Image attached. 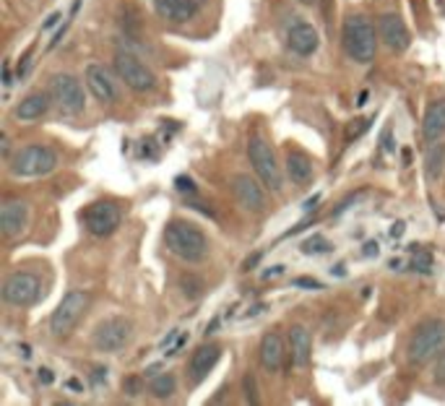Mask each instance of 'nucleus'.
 Masks as SVG:
<instances>
[{
    "instance_id": "obj_6",
    "label": "nucleus",
    "mask_w": 445,
    "mask_h": 406,
    "mask_svg": "<svg viewBox=\"0 0 445 406\" xmlns=\"http://www.w3.org/2000/svg\"><path fill=\"white\" fill-rule=\"evenodd\" d=\"M89 307V294L81 289H70L65 297L61 300V305L55 307V312L50 315V334L52 336H65L73 331L81 315Z\"/></svg>"
},
{
    "instance_id": "obj_44",
    "label": "nucleus",
    "mask_w": 445,
    "mask_h": 406,
    "mask_svg": "<svg viewBox=\"0 0 445 406\" xmlns=\"http://www.w3.org/2000/svg\"><path fill=\"white\" fill-rule=\"evenodd\" d=\"M196 3H198V6H201V3H203V0H196Z\"/></svg>"
},
{
    "instance_id": "obj_11",
    "label": "nucleus",
    "mask_w": 445,
    "mask_h": 406,
    "mask_svg": "<svg viewBox=\"0 0 445 406\" xmlns=\"http://www.w3.org/2000/svg\"><path fill=\"white\" fill-rule=\"evenodd\" d=\"M120 206L115 201H96L84 211V227L94 237H110L120 227Z\"/></svg>"
},
{
    "instance_id": "obj_2",
    "label": "nucleus",
    "mask_w": 445,
    "mask_h": 406,
    "mask_svg": "<svg viewBox=\"0 0 445 406\" xmlns=\"http://www.w3.org/2000/svg\"><path fill=\"white\" fill-rule=\"evenodd\" d=\"M341 42L344 50L354 63H372L377 52V39H375V26L370 24L368 16L362 13H351L344 18L341 26Z\"/></svg>"
},
{
    "instance_id": "obj_12",
    "label": "nucleus",
    "mask_w": 445,
    "mask_h": 406,
    "mask_svg": "<svg viewBox=\"0 0 445 406\" xmlns=\"http://www.w3.org/2000/svg\"><path fill=\"white\" fill-rule=\"evenodd\" d=\"M232 193L245 211H263L265 208V193L261 188V182L253 180L250 175H234L232 177Z\"/></svg>"
},
{
    "instance_id": "obj_29",
    "label": "nucleus",
    "mask_w": 445,
    "mask_h": 406,
    "mask_svg": "<svg viewBox=\"0 0 445 406\" xmlns=\"http://www.w3.org/2000/svg\"><path fill=\"white\" fill-rule=\"evenodd\" d=\"M294 286H300V289H313V292H318V289H323V284L318 281V279H310V277H297L294 281H292Z\"/></svg>"
},
{
    "instance_id": "obj_18",
    "label": "nucleus",
    "mask_w": 445,
    "mask_h": 406,
    "mask_svg": "<svg viewBox=\"0 0 445 406\" xmlns=\"http://www.w3.org/2000/svg\"><path fill=\"white\" fill-rule=\"evenodd\" d=\"M422 139L427 146L445 139V99H435L422 118Z\"/></svg>"
},
{
    "instance_id": "obj_32",
    "label": "nucleus",
    "mask_w": 445,
    "mask_h": 406,
    "mask_svg": "<svg viewBox=\"0 0 445 406\" xmlns=\"http://www.w3.org/2000/svg\"><path fill=\"white\" fill-rule=\"evenodd\" d=\"M123 388H125L128 396H138V393H141V381H138V378H128V381L123 383Z\"/></svg>"
},
{
    "instance_id": "obj_15",
    "label": "nucleus",
    "mask_w": 445,
    "mask_h": 406,
    "mask_svg": "<svg viewBox=\"0 0 445 406\" xmlns=\"http://www.w3.org/2000/svg\"><path fill=\"white\" fill-rule=\"evenodd\" d=\"M219 357H222V349H219L216 344L198 346L196 352H193V357H190V362H188L190 383L198 386L201 381H206V378H208V372L214 370L216 362H219Z\"/></svg>"
},
{
    "instance_id": "obj_21",
    "label": "nucleus",
    "mask_w": 445,
    "mask_h": 406,
    "mask_svg": "<svg viewBox=\"0 0 445 406\" xmlns=\"http://www.w3.org/2000/svg\"><path fill=\"white\" fill-rule=\"evenodd\" d=\"M47 110H50V96L44 94V91H32V94L18 102L13 115H16V120L29 122V120H39L42 115H47Z\"/></svg>"
},
{
    "instance_id": "obj_42",
    "label": "nucleus",
    "mask_w": 445,
    "mask_h": 406,
    "mask_svg": "<svg viewBox=\"0 0 445 406\" xmlns=\"http://www.w3.org/2000/svg\"><path fill=\"white\" fill-rule=\"evenodd\" d=\"M18 352H21V355H24V357H32V352H29V346H18Z\"/></svg>"
},
{
    "instance_id": "obj_26",
    "label": "nucleus",
    "mask_w": 445,
    "mask_h": 406,
    "mask_svg": "<svg viewBox=\"0 0 445 406\" xmlns=\"http://www.w3.org/2000/svg\"><path fill=\"white\" fill-rule=\"evenodd\" d=\"M331 248H334V245L325 240L323 234H313V237H308V240L302 242V253H308V255L310 253H313V255H320V253H328Z\"/></svg>"
},
{
    "instance_id": "obj_39",
    "label": "nucleus",
    "mask_w": 445,
    "mask_h": 406,
    "mask_svg": "<svg viewBox=\"0 0 445 406\" xmlns=\"http://www.w3.org/2000/svg\"><path fill=\"white\" fill-rule=\"evenodd\" d=\"M318 201H320V196H313V198H308V201H305V211H310V208L315 206Z\"/></svg>"
},
{
    "instance_id": "obj_41",
    "label": "nucleus",
    "mask_w": 445,
    "mask_h": 406,
    "mask_svg": "<svg viewBox=\"0 0 445 406\" xmlns=\"http://www.w3.org/2000/svg\"><path fill=\"white\" fill-rule=\"evenodd\" d=\"M58 18H61V13H52V16L47 18V24H44V29H50V26H55V24H58Z\"/></svg>"
},
{
    "instance_id": "obj_38",
    "label": "nucleus",
    "mask_w": 445,
    "mask_h": 406,
    "mask_svg": "<svg viewBox=\"0 0 445 406\" xmlns=\"http://www.w3.org/2000/svg\"><path fill=\"white\" fill-rule=\"evenodd\" d=\"M3 84H6V87H11V84H13V81H11V68H8V63H6V68H3Z\"/></svg>"
},
{
    "instance_id": "obj_1",
    "label": "nucleus",
    "mask_w": 445,
    "mask_h": 406,
    "mask_svg": "<svg viewBox=\"0 0 445 406\" xmlns=\"http://www.w3.org/2000/svg\"><path fill=\"white\" fill-rule=\"evenodd\" d=\"M164 245H167V250H170L172 255H177V258L185 260V263H198V260H203L206 253H208L206 234L201 232L196 224L180 222V219H175V222L167 224V229H164Z\"/></svg>"
},
{
    "instance_id": "obj_17",
    "label": "nucleus",
    "mask_w": 445,
    "mask_h": 406,
    "mask_svg": "<svg viewBox=\"0 0 445 406\" xmlns=\"http://www.w3.org/2000/svg\"><path fill=\"white\" fill-rule=\"evenodd\" d=\"M84 81H86V87H89V91H92L99 102H115V96H118V91H115V81H112V76L107 73L104 65H99V63L86 65Z\"/></svg>"
},
{
    "instance_id": "obj_16",
    "label": "nucleus",
    "mask_w": 445,
    "mask_h": 406,
    "mask_svg": "<svg viewBox=\"0 0 445 406\" xmlns=\"http://www.w3.org/2000/svg\"><path fill=\"white\" fill-rule=\"evenodd\" d=\"M26 222H29V203L26 201H6L0 206V229L6 237H16L24 232Z\"/></svg>"
},
{
    "instance_id": "obj_34",
    "label": "nucleus",
    "mask_w": 445,
    "mask_h": 406,
    "mask_svg": "<svg viewBox=\"0 0 445 406\" xmlns=\"http://www.w3.org/2000/svg\"><path fill=\"white\" fill-rule=\"evenodd\" d=\"M279 274H284V266H271L268 271H263V279H274Z\"/></svg>"
},
{
    "instance_id": "obj_31",
    "label": "nucleus",
    "mask_w": 445,
    "mask_h": 406,
    "mask_svg": "<svg viewBox=\"0 0 445 406\" xmlns=\"http://www.w3.org/2000/svg\"><path fill=\"white\" fill-rule=\"evenodd\" d=\"M175 188L180 193H196V185H193V180L190 177H185V175H180L177 180H175Z\"/></svg>"
},
{
    "instance_id": "obj_33",
    "label": "nucleus",
    "mask_w": 445,
    "mask_h": 406,
    "mask_svg": "<svg viewBox=\"0 0 445 406\" xmlns=\"http://www.w3.org/2000/svg\"><path fill=\"white\" fill-rule=\"evenodd\" d=\"M52 381H55V375H52V370L42 367V370H39V383H42V386H50Z\"/></svg>"
},
{
    "instance_id": "obj_9",
    "label": "nucleus",
    "mask_w": 445,
    "mask_h": 406,
    "mask_svg": "<svg viewBox=\"0 0 445 406\" xmlns=\"http://www.w3.org/2000/svg\"><path fill=\"white\" fill-rule=\"evenodd\" d=\"M50 94L52 99L58 102L63 113L68 115H78L84 113L86 107V96H84V87H81V81L76 76H70V73H55L50 81Z\"/></svg>"
},
{
    "instance_id": "obj_28",
    "label": "nucleus",
    "mask_w": 445,
    "mask_h": 406,
    "mask_svg": "<svg viewBox=\"0 0 445 406\" xmlns=\"http://www.w3.org/2000/svg\"><path fill=\"white\" fill-rule=\"evenodd\" d=\"M242 386H245V401L250 404H258V393H256V378H253V372H248L245 378H242Z\"/></svg>"
},
{
    "instance_id": "obj_19",
    "label": "nucleus",
    "mask_w": 445,
    "mask_h": 406,
    "mask_svg": "<svg viewBox=\"0 0 445 406\" xmlns=\"http://www.w3.org/2000/svg\"><path fill=\"white\" fill-rule=\"evenodd\" d=\"M151 3H154L156 13L172 24H188L198 13L196 0H151Z\"/></svg>"
},
{
    "instance_id": "obj_30",
    "label": "nucleus",
    "mask_w": 445,
    "mask_h": 406,
    "mask_svg": "<svg viewBox=\"0 0 445 406\" xmlns=\"http://www.w3.org/2000/svg\"><path fill=\"white\" fill-rule=\"evenodd\" d=\"M182 292L188 294V297H198L201 294V281H196V279H182Z\"/></svg>"
},
{
    "instance_id": "obj_4",
    "label": "nucleus",
    "mask_w": 445,
    "mask_h": 406,
    "mask_svg": "<svg viewBox=\"0 0 445 406\" xmlns=\"http://www.w3.org/2000/svg\"><path fill=\"white\" fill-rule=\"evenodd\" d=\"M8 167L16 177H39V175H47L58 167V154L50 146L32 144V146L18 148L16 154L11 156Z\"/></svg>"
},
{
    "instance_id": "obj_8",
    "label": "nucleus",
    "mask_w": 445,
    "mask_h": 406,
    "mask_svg": "<svg viewBox=\"0 0 445 406\" xmlns=\"http://www.w3.org/2000/svg\"><path fill=\"white\" fill-rule=\"evenodd\" d=\"M130 336H133V323L128 318H123V315H115V318H107L96 326L94 346L99 352L115 355V352H120V349L128 346Z\"/></svg>"
},
{
    "instance_id": "obj_23",
    "label": "nucleus",
    "mask_w": 445,
    "mask_h": 406,
    "mask_svg": "<svg viewBox=\"0 0 445 406\" xmlns=\"http://www.w3.org/2000/svg\"><path fill=\"white\" fill-rule=\"evenodd\" d=\"M284 165H287V175H289V180L294 185H308L313 180V162H310L308 154H302V151H289L287 159H284Z\"/></svg>"
},
{
    "instance_id": "obj_3",
    "label": "nucleus",
    "mask_w": 445,
    "mask_h": 406,
    "mask_svg": "<svg viewBox=\"0 0 445 406\" xmlns=\"http://www.w3.org/2000/svg\"><path fill=\"white\" fill-rule=\"evenodd\" d=\"M445 349V320H425L414 329V336L409 341V360L414 364H425L432 357H437Z\"/></svg>"
},
{
    "instance_id": "obj_40",
    "label": "nucleus",
    "mask_w": 445,
    "mask_h": 406,
    "mask_svg": "<svg viewBox=\"0 0 445 406\" xmlns=\"http://www.w3.org/2000/svg\"><path fill=\"white\" fill-rule=\"evenodd\" d=\"M258 260H261V253H256V255H253V258H248L245 260V268H253L258 263Z\"/></svg>"
},
{
    "instance_id": "obj_24",
    "label": "nucleus",
    "mask_w": 445,
    "mask_h": 406,
    "mask_svg": "<svg viewBox=\"0 0 445 406\" xmlns=\"http://www.w3.org/2000/svg\"><path fill=\"white\" fill-rule=\"evenodd\" d=\"M149 391L154 393L156 398H170L175 396V391H177V378L172 375V372H162V375H156Z\"/></svg>"
},
{
    "instance_id": "obj_20",
    "label": "nucleus",
    "mask_w": 445,
    "mask_h": 406,
    "mask_svg": "<svg viewBox=\"0 0 445 406\" xmlns=\"http://www.w3.org/2000/svg\"><path fill=\"white\" fill-rule=\"evenodd\" d=\"M289 349H292V362L297 367H308L310 357H313V338L305 326H292L289 331Z\"/></svg>"
},
{
    "instance_id": "obj_10",
    "label": "nucleus",
    "mask_w": 445,
    "mask_h": 406,
    "mask_svg": "<svg viewBox=\"0 0 445 406\" xmlns=\"http://www.w3.org/2000/svg\"><path fill=\"white\" fill-rule=\"evenodd\" d=\"M42 294V284L35 274L29 271H16L11 274L6 281H3V300L8 305H16V307H29L35 305Z\"/></svg>"
},
{
    "instance_id": "obj_25",
    "label": "nucleus",
    "mask_w": 445,
    "mask_h": 406,
    "mask_svg": "<svg viewBox=\"0 0 445 406\" xmlns=\"http://www.w3.org/2000/svg\"><path fill=\"white\" fill-rule=\"evenodd\" d=\"M443 162H445V146L443 144H432L427 151V177L430 180H437L440 172H443Z\"/></svg>"
},
{
    "instance_id": "obj_35",
    "label": "nucleus",
    "mask_w": 445,
    "mask_h": 406,
    "mask_svg": "<svg viewBox=\"0 0 445 406\" xmlns=\"http://www.w3.org/2000/svg\"><path fill=\"white\" fill-rule=\"evenodd\" d=\"M383 148L385 151H394V144H391V128L383 130Z\"/></svg>"
},
{
    "instance_id": "obj_36",
    "label": "nucleus",
    "mask_w": 445,
    "mask_h": 406,
    "mask_svg": "<svg viewBox=\"0 0 445 406\" xmlns=\"http://www.w3.org/2000/svg\"><path fill=\"white\" fill-rule=\"evenodd\" d=\"M403 229H406V224H403V222H396V224L391 227V237H401Z\"/></svg>"
},
{
    "instance_id": "obj_37",
    "label": "nucleus",
    "mask_w": 445,
    "mask_h": 406,
    "mask_svg": "<svg viewBox=\"0 0 445 406\" xmlns=\"http://www.w3.org/2000/svg\"><path fill=\"white\" fill-rule=\"evenodd\" d=\"M365 255H377V242H368L365 245Z\"/></svg>"
},
{
    "instance_id": "obj_43",
    "label": "nucleus",
    "mask_w": 445,
    "mask_h": 406,
    "mask_svg": "<svg viewBox=\"0 0 445 406\" xmlns=\"http://www.w3.org/2000/svg\"><path fill=\"white\" fill-rule=\"evenodd\" d=\"M365 102H368V91H362V94H360V102H357V104H360V107H362V104H365Z\"/></svg>"
},
{
    "instance_id": "obj_7",
    "label": "nucleus",
    "mask_w": 445,
    "mask_h": 406,
    "mask_svg": "<svg viewBox=\"0 0 445 406\" xmlns=\"http://www.w3.org/2000/svg\"><path fill=\"white\" fill-rule=\"evenodd\" d=\"M115 70H118L123 84L128 89H133V91H138V94L151 91L156 87L154 70L149 68L141 58H136L133 52H118L115 55Z\"/></svg>"
},
{
    "instance_id": "obj_27",
    "label": "nucleus",
    "mask_w": 445,
    "mask_h": 406,
    "mask_svg": "<svg viewBox=\"0 0 445 406\" xmlns=\"http://www.w3.org/2000/svg\"><path fill=\"white\" fill-rule=\"evenodd\" d=\"M411 253H414V258H411V268L414 271H420V274H430L432 271V255L427 250H420L417 245H411Z\"/></svg>"
},
{
    "instance_id": "obj_14",
    "label": "nucleus",
    "mask_w": 445,
    "mask_h": 406,
    "mask_svg": "<svg viewBox=\"0 0 445 406\" xmlns=\"http://www.w3.org/2000/svg\"><path fill=\"white\" fill-rule=\"evenodd\" d=\"M377 34H380V39L394 52H403L411 42L409 29H406V24H403V18L399 16V13H385V16H380V21H377Z\"/></svg>"
},
{
    "instance_id": "obj_13",
    "label": "nucleus",
    "mask_w": 445,
    "mask_h": 406,
    "mask_svg": "<svg viewBox=\"0 0 445 406\" xmlns=\"http://www.w3.org/2000/svg\"><path fill=\"white\" fill-rule=\"evenodd\" d=\"M287 44H289V50L294 55H302V58H308V55H315L318 47H320V34H318V29L308 21H294L289 26V32H287Z\"/></svg>"
},
{
    "instance_id": "obj_22",
    "label": "nucleus",
    "mask_w": 445,
    "mask_h": 406,
    "mask_svg": "<svg viewBox=\"0 0 445 406\" xmlns=\"http://www.w3.org/2000/svg\"><path fill=\"white\" fill-rule=\"evenodd\" d=\"M261 364H263L268 372H279L284 364V341L282 336L271 331L265 334L263 341H261Z\"/></svg>"
},
{
    "instance_id": "obj_5",
    "label": "nucleus",
    "mask_w": 445,
    "mask_h": 406,
    "mask_svg": "<svg viewBox=\"0 0 445 406\" xmlns=\"http://www.w3.org/2000/svg\"><path fill=\"white\" fill-rule=\"evenodd\" d=\"M248 156H250V165H253V170H256V175L261 177V182H263L265 188L274 193L282 191V182H284L282 167L276 162L271 144H268L263 136H250Z\"/></svg>"
}]
</instances>
